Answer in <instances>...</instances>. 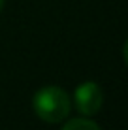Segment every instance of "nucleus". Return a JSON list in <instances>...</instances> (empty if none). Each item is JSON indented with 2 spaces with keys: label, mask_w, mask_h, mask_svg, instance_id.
Returning a JSON list of instances; mask_svg holds the SVG:
<instances>
[{
  "label": "nucleus",
  "mask_w": 128,
  "mask_h": 130,
  "mask_svg": "<svg viewBox=\"0 0 128 130\" xmlns=\"http://www.w3.org/2000/svg\"><path fill=\"white\" fill-rule=\"evenodd\" d=\"M2 4H4V0H0V10H2Z\"/></svg>",
  "instance_id": "20e7f679"
},
{
  "label": "nucleus",
  "mask_w": 128,
  "mask_h": 130,
  "mask_svg": "<svg viewBox=\"0 0 128 130\" xmlns=\"http://www.w3.org/2000/svg\"><path fill=\"white\" fill-rule=\"evenodd\" d=\"M62 130H100V126L89 119H74L66 123Z\"/></svg>",
  "instance_id": "7ed1b4c3"
},
{
  "label": "nucleus",
  "mask_w": 128,
  "mask_h": 130,
  "mask_svg": "<svg viewBox=\"0 0 128 130\" xmlns=\"http://www.w3.org/2000/svg\"><path fill=\"white\" fill-rule=\"evenodd\" d=\"M34 111L45 123H60L70 113V96L60 87H43L34 94Z\"/></svg>",
  "instance_id": "f257e3e1"
},
{
  "label": "nucleus",
  "mask_w": 128,
  "mask_h": 130,
  "mask_svg": "<svg viewBox=\"0 0 128 130\" xmlns=\"http://www.w3.org/2000/svg\"><path fill=\"white\" fill-rule=\"evenodd\" d=\"M76 106L83 115H94L102 106V89L96 83H83L76 91Z\"/></svg>",
  "instance_id": "f03ea898"
}]
</instances>
